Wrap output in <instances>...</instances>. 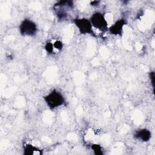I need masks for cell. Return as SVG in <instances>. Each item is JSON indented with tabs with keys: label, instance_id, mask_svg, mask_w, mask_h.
<instances>
[{
	"label": "cell",
	"instance_id": "6da1fadb",
	"mask_svg": "<svg viewBox=\"0 0 155 155\" xmlns=\"http://www.w3.org/2000/svg\"><path fill=\"white\" fill-rule=\"evenodd\" d=\"M44 100L50 110H54L62 105H65V99L61 92L57 90H53L44 97Z\"/></svg>",
	"mask_w": 155,
	"mask_h": 155
},
{
	"label": "cell",
	"instance_id": "7a4b0ae2",
	"mask_svg": "<svg viewBox=\"0 0 155 155\" xmlns=\"http://www.w3.org/2000/svg\"><path fill=\"white\" fill-rule=\"evenodd\" d=\"M36 24L30 19H24L19 25V32L23 36H35L38 32Z\"/></svg>",
	"mask_w": 155,
	"mask_h": 155
},
{
	"label": "cell",
	"instance_id": "3957f363",
	"mask_svg": "<svg viewBox=\"0 0 155 155\" xmlns=\"http://www.w3.org/2000/svg\"><path fill=\"white\" fill-rule=\"evenodd\" d=\"M73 22L81 35H90L96 37L90 19L85 18H76L73 19Z\"/></svg>",
	"mask_w": 155,
	"mask_h": 155
},
{
	"label": "cell",
	"instance_id": "277c9868",
	"mask_svg": "<svg viewBox=\"0 0 155 155\" xmlns=\"http://www.w3.org/2000/svg\"><path fill=\"white\" fill-rule=\"evenodd\" d=\"M90 21L93 27L99 30L102 32H105L108 30L107 21L103 13L99 12H94L90 18Z\"/></svg>",
	"mask_w": 155,
	"mask_h": 155
},
{
	"label": "cell",
	"instance_id": "5b68a950",
	"mask_svg": "<svg viewBox=\"0 0 155 155\" xmlns=\"http://www.w3.org/2000/svg\"><path fill=\"white\" fill-rule=\"evenodd\" d=\"M73 7L74 3L72 1H60L53 5L56 15L60 20L65 19L68 15L66 10L72 9Z\"/></svg>",
	"mask_w": 155,
	"mask_h": 155
},
{
	"label": "cell",
	"instance_id": "8992f818",
	"mask_svg": "<svg viewBox=\"0 0 155 155\" xmlns=\"http://www.w3.org/2000/svg\"><path fill=\"white\" fill-rule=\"evenodd\" d=\"M127 24L125 19H119L117 20L113 25L108 27V31L111 35L115 36H121L123 33L124 25Z\"/></svg>",
	"mask_w": 155,
	"mask_h": 155
},
{
	"label": "cell",
	"instance_id": "52a82bcc",
	"mask_svg": "<svg viewBox=\"0 0 155 155\" xmlns=\"http://www.w3.org/2000/svg\"><path fill=\"white\" fill-rule=\"evenodd\" d=\"M134 139L143 142H148L151 137V131L147 128H141L136 130L134 134Z\"/></svg>",
	"mask_w": 155,
	"mask_h": 155
},
{
	"label": "cell",
	"instance_id": "ba28073f",
	"mask_svg": "<svg viewBox=\"0 0 155 155\" xmlns=\"http://www.w3.org/2000/svg\"><path fill=\"white\" fill-rule=\"evenodd\" d=\"M24 154L25 155L42 154V152L41 150L32 145L27 144L24 147Z\"/></svg>",
	"mask_w": 155,
	"mask_h": 155
},
{
	"label": "cell",
	"instance_id": "9c48e42d",
	"mask_svg": "<svg viewBox=\"0 0 155 155\" xmlns=\"http://www.w3.org/2000/svg\"><path fill=\"white\" fill-rule=\"evenodd\" d=\"M91 148L93 151V153L96 155H102L103 154L102 147L99 144L94 143L91 145Z\"/></svg>",
	"mask_w": 155,
	"mask_h": 155
},
{
	"label": "cell",
	"instance_id": "30bf717a",
	"mask_svg": "<svg viewBox=\"0 0 155 155\" xmlns=\"http://www.w3.org/2000/svg\"><path fill=\"white\" fill-rule=\"evenodd\" d=\"M44 48L45 50V51H47V53L48 54H53L54 53V46H53V44L51 42H47L45 46H44Z\"/></svg>",
	"mask_w": 155,
	"mask_h": 155
},
{
	"label": "cell",
	"instance_id": "8fae6325",
	"mask_svg": "<svg viewBox=\"0 0 155 155\" xmlns=\"http://www.w3.org/2000/svg\"><path fill=\"white\" fill-rule=\"evenodd\" d=\"M53 44L54 50H57L58 51H61L62 50L64 45H63V43L61 41L57 40Z\"/></svg>",
	"mask_w": 155,
	"mask_h": 155
},
{
	"label": "cell",
	"instance_id": "7c38bea8",
	"mask_svg": "<svg viewBox=\"0 0 155 155\" xmlns=\"http://www.w3.org/2000/svg\"><path fill=\"white\" fill-rule=\"evenodd\" d=\"M149 77H150V80L151 81V84L152 85L153 88V93L154 92V71H152L149 73Z\"/></svg>",
	"mask_w": 155,
	"mask_h": 155
},
{
	"label": "cell",
	"instance_id": "4fadbf2b",
	"mask_svg": "<svg viewBox=\"0 0 155 155\" xmlns=\"http://www.w3.org/2000/svg\"><path fill=\"white\" fill-rule=\"evenodd\" d=\"M100 3V1H94L91 2V4L92 6H97L99 5L98 4Z\"/></svg>",
	"mask_w": 155,
	"mask_h": 155
}]
</instances>
